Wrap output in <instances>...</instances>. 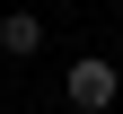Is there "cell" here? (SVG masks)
Instances as JSON below:
<instances>
[{
    "instance_id": "6da1fadb",
    "label": "cell",
    "mask_w": 123,
    "mask_h": 114,
    "mask_svg": "<svg viewBox=\"0 0 123 114\" xmlns=\"http://www.w3.org/2000/svg\"><path fill=\"white\" fill-rule=\"evenodd\" d=\"M114 96H123V70L105 53H79L70 70H62V105H70V114H105Z\"/></svg>"
},
{
    "instance_id": "7a4b0ae2",
    "label": "cell",
    "mask_w": 123,
    "mask_h": 114,
    "mask_svg": "<svg viewBox=\"0 0 123 114\" xmlns=\"http://www.w3.org/2000/svg\"><path fill=\"white\" fill-rule=\"evenodd\" d=\"M0 53H9V61H35L44 53V18H35V9H0Z\"/></svg>"
}]
</instances>
